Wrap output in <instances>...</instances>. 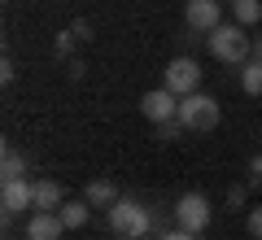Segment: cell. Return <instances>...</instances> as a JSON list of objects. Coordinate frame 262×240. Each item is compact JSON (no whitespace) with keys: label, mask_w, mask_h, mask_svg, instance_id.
I'll return each instance as SVG.
<instances>
[{"label":"cell","mask_w":262,"mask_h":240,"mask_svg":"<svg viewBox=\"0 0 262 240\" xmlns=\"http://www.w3.org/2000/svg\"><path fill=\"white\" fill-rule=\"evenodd\" d=\"M170 219H175V227H184V231H201L210 227V219H214V210H210V201L201 192H184L175 201V210H170Z\"/></svg>","instance_id":"5"},{"label":"cell","mask_w":262,"mask_h":240,"mask_svg":"<svg viewBox=\"0 0 262 240\" xmlns=\"http://www.w3.org/2000/svg\"><path fill=\"white\" fill-rule=\"evenodd\" d=\"M184 122H179V118H170V122H158V127H153V136H158L162 140V144H166V140H179V136H184Z\"/></svg>","instance_id":"16"},{"label":"cell","mask_w":262,"mask_h":240,"mask_svg":"<svg viewBox=\"0 0 262 240\" xmlns=\"http://www.w3.org/2000/svg\"><path fill=\"white\" fill-rule=\"evenodd\" d=\"M184 27L196 35H210L214 27H223V0H188L184 5Z\"/></svg>","instance_id":"6"},{"label":"cell","mask_w":262,"mask_h":240,"mask_svg":"<svg viewBox=\"0 0 262 240\" xmlns=\"http://www.w3.org/2000/svg\"><path fill=\"white\" fill-rule=\"evenodd\" d=\"M206 48H210V57H214V61L236 66V70L253 57V39L245 35L241 22H223V27H214V31L206 35Z\"/></svg>","instance_id":"1"},{"label":"cell","mask_w":262,"mask_h":240,"mask_svg":"<svg viewBox=\"0 0 262 240\" xmlns=\"http://www.w3.org/2000/svg\"><path fill=\"white\" fill-rule=\"evenodd\" d=\"M245 201H249V184H232L227 188V205H232V210H241Z\"/></svg>","instance_id":"17"},{"label":"cell","mask_w":262,"mask_h":240,"mask_svg":"<svg viewBox=\"0 0 262 240\" xmlns=\"http://www.w3.org/2000/svg\"><path fill=\"white\" fill-rule=\"evenodd\" d=\"M13 74H18L13 70V57H5V61H0V83H13Z\"/></svg>","instance_id":"22"},{"label":"cell","mask_w":262,"mask_h":240,"mask_svg":"<svg viewBox=\"0 0 262 240\" xmlns=\"http://www.w3.org/2000/svg\"><path fill=\"white\" fill-rule=\"evenodd\" d=\"M245 227H249V236H253V240H262V205H253V210H249Z\"/></svg>","instance_id":"18"},{"label":"cell","mask_w":262,"mask_h":240,"mask_svg":"<svg viewBox=\"0 0 262 240\" xmlns=\"http://www.w3.org/2000/svg\"><path fill=\"white\" fill-rule=\"evenodd\" d=\"M249 175H253L249 184H262V153H253V157H249Z\"/></svg>","instance_id":"21"},{"label":"cell","mask_w":262,"mask_h":240,"mask_svg":"<svg viewBox=\"0 0 262 240\" xmlns=\"http://www.w3.org/2000/svg\"><path fill=\"white\" fill-rule=\"evenodd\" d=\"M105 214H110L114 236H122V240H144V236H153V231H158L153 210H149V205H140V201H127V197H122L118 205H110Z\"/></svg>","instance_id":"2"},{"label":"cell","mask_w":262,"mask_h":240,"mask_svg":"<svg viewBox=\"0 0 262 240\" xmlns=\"http://www.w3.org/2000/svg\"><path fill=\"white\" fill-rule=\"evenodd\" d=\"M179 122H184L188 131H214L219 127V101L210 92L179 96Z\"/></svg>","instance_id":"3"},{"label":"cell","mask_w":262,"mask_h":240,"mask_svg":"<svg viewBox=\"0 0 262 240\" xmlns=\"http://www.w3.org/2000/svg\"><path fill=\"white\" fill-rule=\"evenodd\" d=\"M118 240H122V236H118Z\"/></svg>","instance_id":"25"},{"label":"cell","mask_w":262,"mask_h":240,"mask_svg":"<svg viewBox=\"0 0 262 240\" xmlns=\"http://www.w3.org/2000/svg\"><path fill=\"white\" fill-rule=\"evenodd\" d=\"M83 197H88V205H92V210H110V205H118V201H122L118 188H114L110 179H92Z\"/></svg>","instance_id":"10"},{"label":"cell","mask_w":262,"mask_h":240,"mask_svg":"<svg viewBox=\"0 0 262 240\" xmlns=\"http://www.w3.org/2000/svg\"><path fill=\"white\" fill-rule=\"evenodd\" d=\"M61 231H66V223L57 210H35L27 219V240H61Z\"/></svg>","instance_id":"9"},{"label":"cell","mask_w":262,"mask_h":240,"mask_svg":"<svg viewBox=\"0 0 262 240\" xmlns=\"http://www.w3.org/2000/svg\"><path fill=\"white\" fill-rule=\"evenodd\" d=\"M0 179H27V157L18 148H5V157H0Z\"/></svg>","instance_id":"14"},{"label":"cell","mask_w":262,"mask_h":240,"mask_svg":"<svg viewBox=\"0 0 262 240\" xmlns=\"http://www.w3.org/2000/svg\"><path fill=\"white\" fill-rule=\"evenodd\" d=\"M57 214H61L66 231H79V227H88V219H92V205H88V197H83V201H66Z\"/></svg>","instance_id":"11"},{"label":"cell","mask_w":262,"mask_h":240,"mask_svg":"<svg viewBox=\"0 0 262 240\" xmlns=\"http://www.w3.org/2000/svg\"><path fill=\"white\" fill-rule=\"evenodd\" d=\"M61 188L53 184V179H39L35 184V210H61Z\"/></svg>","instance_id":"13"},{"label":"cell","mask_w":262,"mask_h":240,"mask_svg":"<svg viewBox=\"0 0 262 240\" xmlns=\"http://www.w3.org/2000/svg\"><path fill=\"white\" fill-rule=\"evenodd\" d=\"M158 240H201L196 231H184V227H170V231H158Z\"/></svg>","instance_id":"20"},{"label":"cell","mask_w":262,"mask_h":240,"mask_svg":"<svg viewBox=\"0 0 262 240\" xmlns=\"http://www.w3.org/2000/svg\"><path fill=\"white\" fill-rule=\"evenodd\" d=\"M0 210H5V219H18V214L35 210V184H27V179H0Z\"/></svg>","instance_id":"7"},{"label":"cell","mask_w":262,"mask_h":240,"mask_svg":"<svg viewBox=\"0 0 262 240\" xmlns=\"http://www.w3.org/2000/svg\"><path fill=\"white\" fill-rule=\"evenodd\" d=\"M253 57H258V61H262V35L253 39Z\"/></svg>","instance_id":"24"},{"label":"cell","mask_w":262,"mask_h":240,"mask_svg":"<svg viewBox=\"0 0 262 240\" xmlns=\"http://www.w3.org/2000/svg\"><path fill=\"white\" fill-rule=\"evenodd\" d=\"M232 22H241V27H258V22H262V0H232Z\"/></svg>","instance_id":"12"},{"label":"cell","mask_w":262,"mask_h":240,"mask_svg":"<svg viewBox=\"0 0 262 240\" xmlns=\"http://www.w3.org/2000/svg\"><path fill=\"white\" fill-rule=\"evenodd\" d=\"M70 31H75V35H79V39H92V35H88V31H92V27H88V22H83V18H79V22H75V27H70Z\"/></svg>","instance_id":"23"},{"label":"cell","mask_w":262,"mask_h":240,"mask_svg":"<svg viewBox=\"0 0 262 240\" xmlns=\"http://www.w3.org/2000/svg\"><path fill=\"white\" fill-rule=\"evenodd\" d=\"M162 88H170L175 96H188V92H201V61L188 53L170 57L166 70H162Z\"/></svg>","instance_id":"4"},{"label":"cell","mask_w":262,"mask_h":240,"mask_svg":"<svg viewBox=\"0 0 262 240\" xmlns=\"http://www.w3.org/2000/svg\"><path fill=\"white\" fill-rule=\"evenodd\" d=\"M140 114L153 127H158V122H170V118H179V96L170 92V88H153V92L140 96Z\"/></svg>","instance_id":"8"},{"label":"cell","mask_w":262,"mask_h":240,"mask_svg":"<svg viewBox=\"0 0 262 240\" xmlns=\"http://www.w3.org/2000/svg\"><path fill=\"white\" fill-rule=\"evenodd\" d=\"M75 31H61V35H57V57H70V53H75Z\"/></svg>","instance_id":"19"},{"label":"cell","mask_w":262,"mask_h":240,"mask_svg":"<svg viewBox=\"0 0 262 240\" xmlns=\"http://www.w3.org/2000/svg\"><path fill=\"white\" fill-rule=\"evenodd\" d=\"M241 88L249 96H262V61H258V57H249V61L241 66Z\"/></svg>","instance_id":"15"}]
</instances>
